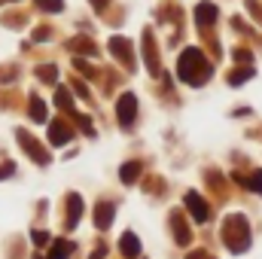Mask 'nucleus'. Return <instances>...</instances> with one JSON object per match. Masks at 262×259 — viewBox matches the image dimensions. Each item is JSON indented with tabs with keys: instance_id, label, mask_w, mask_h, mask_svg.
<instances>
[{
	"instance_id": "f257e3e1",
	"label": "nucleus",
	"mask_w": 262,
	"mask_h": 259,
	"mask_svg": "<svg viewBox=\"0 0 262 259\" xmlns=\"http://www.w3.org/2000/svg\"><path fill=\"white\" fill-rule=\"evenodd\" d=\"M177 73H180V79H183V82H189V85H201V82H207V79H210L213 67H210V61L204 58V52H201V49H186V52L180 55Z\"/></svg>"
},
{
	"instance_id": "f03ea898",
	"label": "nucleus",
	"mask_w": 262,
	"mask_h": 259,
	"mask_svg": "<svg viewBox=\"0 0 262 259\" xmlns=\"http://www.w3.org/2000/svg\"><path fill=\"white\" fill-rule=\"evenodd\" d=\"M223 241L232 253H244L250 247V226L241 213H232L226 223H223Z\"/></svg>"
},
{
	"instance_id": "7ed1b4c3",
	"label": "nucleus",
	"mask_w": 262,
	"mask_h": 259,
	"mask_svg": "<svg viewBox=\"0 0 262 259\" xmlns=\"http://www.w3.org/2000/svg\"><path fill=\"white\" fill-rule=\"evenodd\" d=\"M15 140H18V146H21V149L37 162V165H49V153H46V149H43V146L28 134V131H18V134H15Z\"/></svg>"
},
{
	"instance_id": "20e7f679",
	"label": "nucleus",
	"mask_w": 262,
	"mask_h": 259,
	"mask_svg": "<svg viewBox=\"0 0 262 259\" xmlns=\"http://www.w3.org/2000/svg\"><path fill=\"white\" fill-rule=\"evenodd\" d=\"M116 116H119L122 125H131V122H134V116H137V98H134L131 92H125V95L116 101Z\"/></svg>"
},
{
	"instance_id": "39448f33",
	"label": "nucleus",
	"mask_w": 262,
	"mask_h": 259,
	"mask_svg": "<svg viewBox=\"0 0 262 259\" xmlns=\"http://www.w3.org/2000/svg\"><path fill=\"white\" fill-rule=\"evenodd\" d=\"M186 207H189V213L195 217V223H207L210 220V207H207V201L201 198L198 192H186Z\"/></svg>"
},
{
	"instance_id": "423d86ee",
	"label": "nucleus",
	"mask_w": 262,
	"mask_h": 259,
	"mask_svg": "<svg viewBox=\"0 0 262 259\" xmlns=\"http://www.w3.org/2000/svg\"><path fill=\"white\" fill-rule=\"evenodd\" d=\"M113 213H116V204L101 201V204L95 207V226H98L101 232H107V229H110V223H113Z\"/></svg>"
},
{
	"instance_id": "0eeeda50",
	"label": "nucleus",
	"mask_w": 262,
	"mask_h": 259,
	"mask_svg": "<svg viewBox=\"0 0 262 259\" xmlns=\"http://www.w3.org/2000/svg\"><path fill=\"white\" fill-rule=\"evenodd\" d=\"M110 52H113L116 58H122V61H125V67H134V55H131V43L125 40V37H113V40H110Z\"/></svg>"
},
{
	"instance_id": "6e6552de",
	"label": "nucleus",
	"mask_w": 262,
	"mask_h": 259,
	"mask_svg": "<svg viewBox=\"0 0 262 259\" xmlns=\"http://www.w3.org/2000/svg\"><path fill=\"white\" fill-rule=\"evenodd\" d=\"M79 213H82V198L76 192H70L67 195V226H70V229L79 223Z\"/></svg>"
},
{
	"instance_id": "1a4fd4ad",
	"label": "nucleus",
	"mask_w": 262,
	"mask_h": 259,
	"mask_svg": "<svg viewBox=\"0 0 262 259\" xmlns=\"http://www.w3.org/2000/svg\"><path fill=\"white\" fill-rule=\"evenodd\" d=\"M70 134H73V131L67 128L64 122H49V140H52L55 146H64L67 140H70Z\"/></svg>"
},
{
	"instance_id": "9d476101",
	"label": "nucleus",
	"mask_w": 262,
	"mask_h": 259,
	"mask_svg": "<svg viewBox=\"0 0 262 259\" xmlns=\"http://www.w3.org/2000/svg\"><path fill=\"white\" fill-rule=\"evenodd\" d=\"M195 21L201 25V28L213 25V21H216V6H213V3H198V9H195Z\"/></svg>"
},
{
	"instance_id": "9b49d317",
	"label": "nucleus",
	"mask_w": 262,
	"mask_h": 259,
	"mask_svg": "<svg viewBox=\"0 0 262 259\" xmlns=\"http://www.w3.org/2000/svg\"><path fill=\"white\" fill-rule=\"evenodd\" d=\"M119 247H122V253H125L128 259H134L137 253H140V241H137V235H134V232H125V235H122Z\"/></svg>"
},
{
	"instance_id": "f8f14e48",
	"label": "nucleus",
	"mask_w": 262,
	"mask_h": 259,
	"mask_svg": "<svg viewBox=\"0 0 262 259\" xmlns=\"http://www.w3.org/2000/svg\"><path fill=\"white\" fill-rule=\"evenodd\" d=\"M171 223H174V238H177V244H189V229H186V223L180 220V213H174Z\"/></svg>"
},
{
	"instance_id": "ddd939ff",
	"label": "nucleus",
	"mask_w": 262,
	"mask_h": 259,
	"mask_svg": "<svg viewBox=\"0 0 262 259\" xmlns=\"http://www.w3.org/2000/svg\"><path fill=\"white\" fill-rule=\"evenodd\" d=\"M140 171H143V165H140V162H125V165H122V171H119V177H122V183H134Z\"/></svg>"
},
{
	"instance_id": "4468645a",
	"label": "nucleus",
	"mask_w": 262,
	"mask_h": 259,
	"mask_svg": "<svg viewBox=\"0 0 262 259\" xmlns=\"http://www.w3.org/2000/svg\"><path fill=\"white\" fill-rule=\"evenodd\" d=\"M70 253H73V244H70V241H52L49 259H67Z\"/></svg>"
},
{
	"instance_id": "2eb2a0df",
	"label": "nucleus",
	"mask_w": 262,
	"mask_h": 259,
	"mask_svg": "<svg viewBox=\"0 0 262 259\" xmlns=\"http://www.w3.org/2000/svg\"><path fill=\"white\" fill-rule=\"evenodd\" d=\"M31 119L34 122H46V104L37 95H31Z\"/></svg>"
},
{
	"instance_id": "dca6fc26",
	"label": "nucleus",
	"mask_w": 262,
	"mask_h": 259,
	"mask_svg": "<svg viewBox=\"0 0 262 259\" xmlns=\"http://www.w3.org/2000/svg\"><path fill=\"white\" fill-rule=\"evenodd\" d=\"M70 116L76 119V125L82 128V134H89V137H95V125H92V119H89V116H79L76 110H70Z\"/></svg>"
},
{
	"instance_id": "f3484780",
	"label": "nucleus",
	"mask_w": 262,
	"mask_h": 259,
	"mask_svg": "<svg viewBox=\"0 0 262 259\" xmlns=\"http://www.w3.org/2000/svg\"><path fill=\"white\" fill-rule=\"evenodd\" d=\"M70 46H73L76 52H85V55H98V46H95V43H89V40H82V37H79V40H73Z\"/></svg>"
},
{
	"instance_id": "a211bd4d",
	"label": "nucleus",
	"mask_w": 262,
	"mask_h": 259,
	"mask_svg": "<svg viewBox=\"0 0 262 259\" xmlns=\"http://www.w3.org/2000/svg\"><path fill=\"white\" fill-rule=\"evenodd\" d=\"M253 76V67H244V70H235V73H229V85H241L244 79H250Z\"/></svg>"
},
{
	"instance_id": "6ab92c4d",
	"label": "nucleus",
	"mask_w": 262,
	"mask_h": 259,
	"mask_svg": "<svg viewBox=\"0 0 262 259\" xmlns=\"http://www.w3.org/2000/svg\"><path fill=\"white\" fill-rule=\"evenodd\" d=\"M37 6L46 9V12H61L64 9V0H37Z\"/></svg>"
},
{
	"instance_id": "aec40b11",
	"label": "nucleus",
	"mask_w": 262,
	"mask_h": 259,
	"mask_svg": "<svg viewBox=\"0 0 262 259\" xmlns=\"http://www.w3.org/2000/svg\"><path fill=\"white\" fill-rule=\"evenodd\" d=\"M55 104H58V107H64V110H73V101H70L67 89H58V95H55Z\"/></svg>"
},
{
	"instance_id": "412c9836",
	"label": "nucleus",
	"mask_w": 262,
	"mask_h": 259,
	"mask_svg": "<svg viewBox=\"0 0 262 259\" xmlns=\"http://www.w3.org/2000/svg\"><path fill=\"white\" fill-rule=\"evenodd\" d=\"M247 189H253V192L262 195V171H253V174H250V180H247Z\"/></svg>"
},
{
	"instance_id": "4be33fe9",
	"label": "nucleus",
	"mask_w": 262,
	"mask_h": 259,
	"mask_svg": "<svg viewBox=\"0 0 262 259\" xmlns=\"http://www.w3.org/2000/svg\"><path fill=\"white\" fill-rule=\"evenodd\" d=\"M31 238H34V244H37V247H43V244H49V235H46L43 229H34V232H31Z\"/></svg>"
},
{
	"instance_id": "5701e85b",
	"label": "nucleus",
	"mask_w": 262,
	"mask_h": 259,
	"mask_svg": "<svg viewBox=\"0 0 262 259\" xmlns=\"http://www.w3.org/2000/svg\"><path fill=\"white\" fill-rule=\"evenodd\" d=\"M37 76L40 79H55V67L49 64V67H37Z\"/></svg>"
},
{
	"instance_id": "b1692460",
	"label": "nucleus",
	"mask_w": 262,
	"mask_h": 259,
	"mask_svg": "<svg viewBox=\"0 0 262 259\" xmlns=\"http://www.w3.org/2000/svg\"><path fill=\"white\" fill-rule=\"evenodd\" d=\"M9 174H15V165H9V162H6V165H0V180H3V177H9Z\"/></svg>"
},
{
	"instance_id": "393cba45",
	"label": "nucleus",
	"mask_w": 262,
	"mask_h": 259,
	"mask_svg": "<svg viewBox=\"0 0 262 259\" xmlns=\"http://www.w3.org/2000/svg\"><path fill=\"white\" fill-rule=\"evenodd\" d=\"M235 58H238V61H250V52H244V49H238V52H235Z\"/></svg>"
},
{
	"instance_id": "a878e982",
	"label": "nucleus",
	"mask_w": 262,
	"mask_h": 259,
	"mask_svg": "<svg viewBox=\"0 0 262 259\" xmlns=\"http://www.w3.org/2000/svg\"><path fill=\"white\" fill-rule=\"evenodd\" d=\"M76 67H79V70H82V73H92V67L85 64V61H82V58H76Z\"/></svg>"
},
{
	"instance_id": "bb28decb",
	"label": "nucleus",
	"mask_w": 262,
	"mask_h": 259,
	"mask_svg": "<svg viewBox=\"0 0 262 259\" xmlns=\"http://www.w3.org/2000/svg\"><path fill=\"white\" fill-rule=\"evenodd\" d=\"M189 259H213V256H210V253H201V250H198V253H192Z\"/></svg>"
},
{
	"instance_id": "cd10ccee",
	"label": "nucleus",
	"mask_w": 262,
	"mask_h": 259,
	"mask_svg": "<svg viewBox=\"0 0 262 259\" xmlns=\"http://www.w3.org/2000/svg\"><path fill=\"white\" fill-rule=\"evenodd\" d=\"M92 6H95V9H104V6H107V0H92Z\"/></svg>"
}]
</instances>
